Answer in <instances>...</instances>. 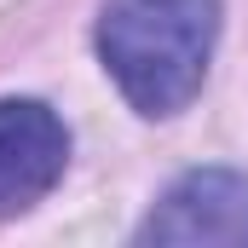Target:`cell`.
<instances>
[{
    "instance_id": "1",
    "label": "cell",
    "mask_w": 248,
    "mask_h": 248,
    "mask_svg": "<svg viewBox=\"0 0 248 248\" xmlns=\"http://www.w3.org/2000/svg\"><path fill=\"white\" fill-rule=\"evenodd\" d=\"M219 35V0H110L98 17V52L133 110L173 116L208 75Z\"/></svg>"
},
{
    "instance_id": "2",
    "label": "cell",
    "mask_w": 248,
    "mask_h": 248,
    "mask_svg": "<svg viewBox=\"0 0 248 248\" xmlns=\"http://www.w3.org/2000/svg\"><path fill=\"white\" fill-rule=\"evenodd\" d=\"M69 133L41 98H0V219L29 214L63 179Z\"/></svg>"
},
{
    "instance_id": "3",
    "label": "cell",
    "mask_w": 248,
    "mask_h": 248,
    "mask_svg": "<svg viewBox=\"0 0 248 248\" xmlns=\"http://www.w3.org/2000/svg\"><path fill=\"white\" fill-rule=\"evenodd\" d=\"M139 243H248V179L225 168L185 173L150 208Z\"/></svg>"
}]
</instances>
